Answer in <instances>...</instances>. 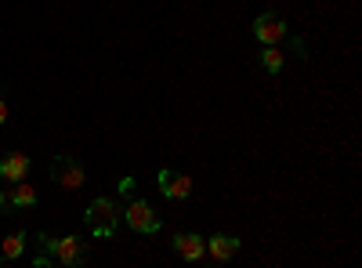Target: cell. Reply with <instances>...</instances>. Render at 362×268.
I'll return each instance as SVG.
<instances>
[{
    "instance_id": "obj_14",
    "label": "cell",
    "mask_w": 362,
    "mask_h": 268,
    "mask_svg": "<svg viewBox=\"0 0 362 268\" xmlns=\"http://www.w3.org/2000/svg\"><path fill=\"white\" fill-rule=\"evenodd\" d=\"M0 211H8V189L0 185Z\"/></svg>"
},
{
    "instance_id": "obj_16",
    "label": "cell",
    "mask_w": 362,
    "mask_h": 268,
    "mask_svg": "<svg viewBox=\"0 0 362 268\" xmlns=\"http://www.w3.org/2000/svg\"><path fill=\"white\" fill-rule=\"evenodd\" d=\"M62 268H66V264H62Z\"/></svg>"
},
{
    "instance_id": "obj_3",
    "label": "cell",
    "mask_w": 362,
    "mask_h": 268,
    "mask_svg": "<svg viewBox=\"0 0 362 268\" xmlns=\"http://www.w3.org/2000/svg\"><path fill=\"white\" fill-rule=\"evenodd\" d=\"M124 221H127V228L138 232V235H153V232H160V225H163L160 211H156L153 203H145V199H131Z\"/></svg>"
},
{
    "instance_id": "obj_1",
    "label": "cell",
    "mask_w": 362,
    "mask_h": 268,
    "mask_svg": "<svg viewBox=\"0 0 362 268\" xmlns=\"http://www.w3.org/2000/svg\"><path fill=\"white\" fill-rule=\"evenodd\" d=\"M83 221H87V228L95 232L98 240H109V235H116L119 221H124V211H119V203H116V199L98 196V199H90V203H87Z\"/></svg>"
},
{
    "instance_id": "obj_15",
    "label": "cell",
    "mask_w": 362,
    "mask_h": 268,
    "mask_svg": "<svg viewBox=\"0 0 362 268\" xmlns=\"http://www.w3.org/2000/svg\"><path fill=\"white\" fill-rule=\"evenodd\" d=\"M4 264H8V261H4V257H0V268H4Z\"/></svg>"
},
{
    "instance_id": "obj_5",
    "label": "cell",
    "mask_w": 362,
    "mask_h": 268,
    "mask_svg": "<svg viewBox=\"0 0 362 268\" xmlns=\"http://www.w3.org/2000/svg\"><path fill=\"white\" fill-rule=\"evenodd\" d=\"M47 174H51V182H54V185H62V189H80V185L87 182V170H83V163H80L76 156H69V153L54 156Z\"/></svg>"
},
{
    "instance_id": "obj_6",
    "label": "cell",
    "mask_w": 362,
    "mask_h": 268,
    "mask_svg": "<svg viewBox=\"0 0 362 268\" xmlns=\"http://www.w3.org/2000/svg\"><path fill=\"white\" fill-rule=\"evenodd\" d=\"M156 185H160L163 199H189V196H192V189H196L189 174H181V170H170V167L156 170Z\"/></svg>"
},
{
    "instance_id": "obj_13",
    "label": "cell",
    "mask_w": 362,
    "mask_h": 268,
    "mask_svg": "<svg viewBox=\"0 0 362 268\" xmlns=\"http://www.w3.org/2000/svg\"><path fill=\"white\" fill-rule=\"evenodd\" d=\"M8 116H11V109H8V102H4V95H0V127L8 124Z\"/></svg>"
},
{
    "instance_id": "obj_4",
    "label": "cell",
    "mask_w": 362,
    "mask_h": 268,
    "mask_svg": "<svg viewBox=\"0 0 362 268\" xmlns=\"http://www.w3.org/2000/svg\"><path fill=\"white\" fill-rule=\"evenodd\" d=\"M254 40L261 47H279L286 40V18L279 11H261L254 18Z\"/></svg>"
},
{
    "instance_id": "obj_7",
    "label": "cell",
    "mask_w": 362,
    "mask_h": 268,
    "mask_svg": "<svg viewBox=\"0 0 362 268\" xmlns=\"http://www.w3.org/2000/svg\"><path fill=\"white\" fill-rule=\"evenodd\" d=\"M174 250H177L181 261H199L206 254V240L199 232H177L174 235Z\"/></svg>"
},
{
    "instance_id": "obj_10",
    "label": "cell",
    "mask_w": 362,
    "mask_h": 268,
    "mask_svg": "<svg viewBox=\"0 0 362 268\" xmlns=\"http://www.w3.org/2000/svg\"><path fill=\"white\" fill-rule=\"evenodd\" d=\"M37 203H40L37 189H33V185H25V182H18V185L8 192V206H15V211H33Z\"/></svg>"
},
{
    "instance_id": "obj_8",
    "label": "cell",
    "mask_w": 362,
    "mask_h": 268,
    "mask_svg": "<svg viewBox=\"0 0 362 268\" xmlns=\"http://www.w3.org/2000/svg\"><path fill=\"white\" fill-rule=\"evenodd\" d=\"M25 174H29V156L25 153H8L4 160H0V177H4V182L18 185V182H25Z\"/></svg>"
},
{
    "instance_id": "obj_9",
    "label": "cell",
    "mask_w": 362,
    "mask_h": 268,
    "mask_svg": "<svg viewBox=\"0 0 362 268\" xmlns=\"http://www.w3.org/2000/svg\"><path fill=\"white\" fill-rule=\"evenodd\" d=\"M206 250L214 254L218 261H232V257L239 254V240H235V235H225V232H214V235L206 240Z\"/></svg>"
},
{
    "instance_id": "obj_11",
    "label": "cell",
    "mask_w": 362,
    "mask_h": 268,
    "mask_svg": "<svg viewBox=\"0 0 362 268\" xmlns=\"http://www.w3.org/2000/svg\"><path fill=\"white\" fill-rule=\"evenodd\" d=\"M22 250H25V232H8L4 243H0V257H4V261H18Z\"/></svg>"
},
{
    "instance_id": "obj_2",
    "label": "cell",
    "mask_w": 362,
    "mask_h": 268,
    "mask_svg": "<svg viewBox=\"0 0 362 268\" xmlns=\"http://www.w3.org/2000/svg\"><path fill=\"white\" fill-rule=\"evenodd\" d=\"M37 240H40V247H44L54 261H62L66 268H73V264L83 261V243H80V235H47V232H40Z\"/></svg>"
},
{
    "instance_id": "obj_12",
    "label": "cell",
    "mask_w": 362,
    "mask_h": 268,
    "mask_svg": "<svg viewBox=\"0 0 362 268\" xmlns=\"http://www.w3.org/2000/svg\"><path fill=\"white\" fill-rule=\"evenodd\" d=\"M261 69L264 73H283V51L279 47H261Z\"/></svg>"
}]
</instances>
